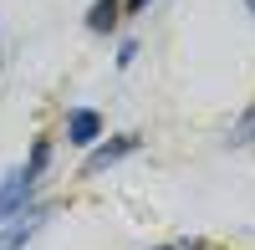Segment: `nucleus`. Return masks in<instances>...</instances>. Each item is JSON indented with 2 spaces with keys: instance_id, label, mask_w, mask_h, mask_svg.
<instances>
[{
  "instance_id": "obj_1",
  "label": "nucleus",
  "mask_w": 255,
  "mask_h": 250,
  "mask_svg": "<svg viewBox=\"0 0 255 250\" xmlns=\"http://www.w3.org/2000/svg\"><path fill=\"white\" fill-rule=\"evenodd\" d=\"M46 225V204H31V210L10 215L5 225H0V250H26L36 240V230Z\"/></svg>"
},
{
  "instance_id": "obj_2",
  "label": "nucleus",
  "mask_w": 255,
  "mask_h": 250,
  "mask_svg": "<svg viewBox=\"0 0 255 250\" xmlns=\"http://www.w3.org/2000/svg\"><path fill=\"white\" fill-rule=\"evenodd\" d=\"M128 153H138V133H113V138H97L92 143V153H87V174H102V169H113L118 158Z\"/></svg>"
},
{
  "instance_id": "obj_5",
  "label": "nucleus",
  "mask_w": 255,
  "mask_h": 250,
  "mask_svg": "<svg viewBox=\"0 0 255 250\" xmlns=\"http://www.w3.org/2000/svg\"><path fill=\"white\" fill-rule=\"evenodd\" d=\"M118 15H123V0H92L87 31H92V36H113V31H118Z\"/></svg>"
},
{
  "instance_id": "obj_12",
  "label": "nucleus",
  "mask_w": 255,
  "mask_h": 250,
  "mask_svg": "<svg viewBox=\"0 0 255 250\" xmlns=\"http://www.w3.org/2000/svg\"><path fill=\"white\" fill-rule=\"evenodd\" d=\"M163 250H174V245H163Z\"/></svg>"
},
{
  "instance_id": "obj_8",
  "label": "nucleus",
  "mask_w": 255,
  "mask_h": 250,
  "mask_svg": "<svg viewBox=\"0 0 255 250\" xmlns=\"http://www.w3.org/2000/svg\"><path fill=\"white\" fill-rule=\"evenodd\" d=\"M133 61H138V41H133V36H128V41H123V46H118V67H133Z\"/></svg>"
},
{
  "instance_id": "obj_3",
  "label": "nucleus",
  "mask_w": 255,
  "mask_h": 250,
  "mask_svg": "<svg viewBox=\"0 0 255 250\" xmlns=\"http://www.w3.org/2000/svg\"><path fill=\"white\" fill-rule=\"evenodd\" d=\"M31 189H36V184L26 179V174H5V179H0V225H5L10 215H20V210H26V199H31Z\"/></svg>"
},
{
  "instance_id": "obj_7",
  "label": "nucleus",
  "mask_w": 255,
  "mask_h": 250,
  "mask_svg": "<svg viewBox=\"0 0 255 250\" xmlns=\"http://www.w3.org/2000/svg\"><path fill=\"white\" fill-rule=\"evenodd\" d=\"M250 143H255V108L235 123V128H230V148H250Z\"/></svg>"
},
{
  "instance_id": "obj_9",
  "label": "nucleus",
  "mask_w": 255,
  "mask_h": 250,
  "mask_svg": "<svg viewBox=\"0 0 255 250\" xmlns=\"http://www.w3.org/2000/svg\"><path fill=\"white\" fill-rule=\"evenodd\" d=\"M174 250H220L215 240H194V235H184V240H174Z\"/></svg>"
},
{
  "instance_id": "obj_11",
  "label": "nucleus",
  "mask_w": 255,
  "mask_h": 250,
  "mask_svg": "<svg viewBox=\"0 0 255 250\" xmlns=\"http://www.w3.org/2000/svg\"><path fill=\"white\" fill-rule=\"evenodd\" d=\"M245 10H250V15H255V0H245Z\"/></svg>"
},
{
  "instance_id": "obj_10",
  "label": "nucleus",
  "mask_w": 255,
  "mask_h": 250,
  "mask_svg": "<svg viewBox=\"0 0 255 250\" xmlns=\"http://www.w3.org/2000/svg\"><path fill=\"white\" fill-rule=\"evenodd\" d=\"M123 10H128V15H138V10H148V0H123Z\"/></svg>"
},
{
  "instance_id": "obj_6",
  "label": "nucleus",
  "mask_w": 255,
  "mask_h": 250,
  "mask_svg": "<svg viewBox=\"0 0 255 250\" xmlns=\"http://www.w3.org/2000/svg\"><path fill=\"white\" fill-rule=\"evenodd\" d=\"M46 163H51V138H36V143H31V158L20 163V174H26V179L36 184L41 174H46Z\"/></svg>"
},
{
  "instance_id": "obj_4",
  "label": "nucleus",
  "mask_w": 255,
  "mask_h": 250,
  "mask_svg": "<svg viewBox=\"0 0 255 250\" xmlns=\"http://www.w3.org/2000/svg\"><path fill=\"white\" fill-rule=\"evenodd\" d=\"M67 138L82 143V148H92V143L102 138V113L97 108H72L67 113Z\"/></svg>"
}]
</instances>
